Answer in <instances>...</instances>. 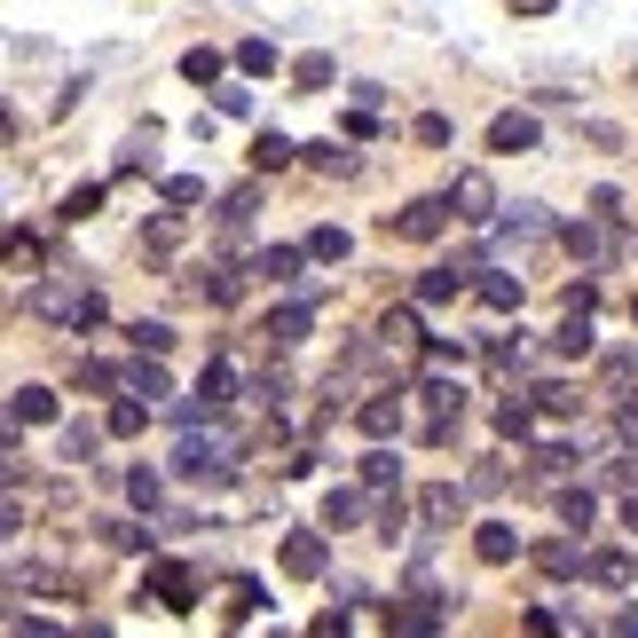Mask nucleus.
Returning a JSON list of instances; mask_svg holds the SVG:
<instances>
[{
    "mask_svg": "<svg viewBox=\"0 0 638 638\" xmlns=\"http://www.w3.org/2000/svg\"><path fill=\"white\" fill-rule=\"evenodd\" d=\"M308 253H316V260H347V229H316Z\"/></svg>",
    "mask_w": 638,
    "mask_h": 638,
    "instance_id": "39",
    "label": "nucleus"
},
{
    "mask_svg": "<svg viewBox=\"0 0 638 638\" xmlns=\"http://www.w3.org/2000/svg\"><path fill=\"white\" fill-rule=\"evenodd\" d=\"M450 213H457V221H489V213H496V189H489V174H457V189H450Z\"/></svg>",
    "mask_w": 638,
    "mask_h": 638,
    "instance_id": "7",
    "label": "nucleus"
},
{
    "mask_svg": "<svg viewBox=\"0 0 638 638\" xmlns=\"http://www.w3.org/2000/svg\"><path fill=\"white\" fill-rule=\"evenodd\" d=\"M394 481V450H371L363 457V489H387Z\"/></svg>",
    "mask_w": 638,
    "mask_h": 638,
    "instance_id": "41",
    "label": "nucleus"
},
{
    "mask_svg": "<svg viewBox=\"0 0 638 638\" xmlns=\"http://www.w3.org/2000/svg\"><path fill=\"white\" fill-rule=\"evenodd\" d=\"M150 584H158V599H165L174 615H182V608H197V576H189V567H158Z\"/></svg>",
    "mask_w": 638,
    "mask_h": 638,
    "instance_id": "14",
    "label": "nucleus"
},
{
    "mask_svg": "<svg viewBox=\"0 0 638 638\" xmlns=\"http://www.w3.org/2000/svg\"><path fill=\"white\" fill-rule=\"evenodd\" d=\"M292 79H299V95L331 87V56H299V63H292Z\"/></svg>",
    "mask_w": 638,
    "mask_h": 638,
    "instance_id": "31",
    "label": "nucleus"
},
{
    "mask_svg": "<svg viewBox=\"0 0 638 638\" xmlns=\"http://www.w3.org/2000/svg\"><path fill=\"white\" fill-rule=\"evenodd\" d=\"M544 206H513V221H505V245H528V237H544Z\"/></svg>",
    "mask_w": 638,
    "mask_h": 638,
    "instance_id": "27",
    "label": "nucleus"
},
{
    "mask_svg": "<svg viewBox=\"0 0 638 638\" xmlns=\"http://www.w3.org/2000/svg\"><path fill=\"white\" fill-rule=\"evenodd\" d=\"M119 394H134V402H165L174 387H165V371H158V363H143V355H134L126 371H119Z\"/></svg>",
    "mask_w": 638,
    "mask_h": 638,
    "instance_id": "9",
    "label": "nucleus"
},
{
    "mask_svg": "<svg viewBox=\"0 0 638 638\" xmlns=\"http://www.w3.org/2000/svg\"><path fill=\"white\" fill-rule=\"evenodd\" d=\"M16 481H24V457H0V496H9Z\"/></svg>",
    "mask_w": 638,
    "mask_h": 638,
    "instance_id": "51",
    "label": "nucleus"
},
{
    "mask_svg": "<svg viewBox=\"0 0 638 638\" xmlns=\"http://www.w3.org/2000/svg\"><path fill=\"white\" fill-rule=\"evenodd\" d=\"M410 134H418V143H426V150H442V143H450V119H442V111H426V119H418Z\"/></svg>",
    "mask_w": 638,
    "mask_h": 638,
    "instance_id": "43",
    "label": "nucleus"
},
{
    "mask_svg": "<svg viewBox=\"0 0 638 638\" xmlns=\"http://www.w3.org/2000/svg\"><path fill=\"white\" fill-rule=\"evenodd\" d=\"M24 528V513H16V496H0V536H16Z\"/></svg>",
    "mask_w": 638,
    "mask_h": 638,
    "instance_id": "52",
    "label": "nucleus"
},
{
    "mask_svg": "<svg viewBox=\"0 0 638 638\" xmlns=\"http://www.w3.org/2000/svg\"><path fill=\"white\" fill-rule=\"evenodd\" d=\"M237 72H253V79L277 72V48H268V40H245V48H237Z\"/></svg>",
    "mask_w": 638,
    "mask_h": 638,
    "instance_id": "36",
    "label": "nucleus"
},
{
    "mask_svg": "<svg viewBox=\"0 0 638 638\" xmlns=\"http://www.w3.org/2000/svg\"><path fill=\"white\" fill-rule=\"evenodd\" d=\"M536 567H544L552 584H567V576H584V544H567V536H560V544H536Z\"/></svg>",
    "mask_w": 638,
    "mask_h": 638,
    "instance_id": "12",
    "label": "nucleus"
},
{
    "mask_svg": "<svg viewBox=\"0 0 638 638\" xmlns=\"http://www.w3.org/2000/svg\"><path fill=\"white\" fill-rule=\"evenodd\" d=\"M308 638H347V615H323V623H316Z\"/></svg>",
    "mask_w": 638,
    "mask_h": 638,
    "instance_id": "53",
    "label": "nucleus"
},
{
    "mask_svg": "<svg viewBox=\"0 0 638 638\" xmlns=\"http://www.w3.org/2000/svg\"><path fill=\"white\" fill-rule=\"evenodd\" d=\"M560 245H567V253H576L584 268H599V260H608V253H615V237H608V229H599V221H567V229H560Z\"/></svg>",
    "mask_w": 638,
    "mask_h": 638,
    "instance_id": "8",
    "label": "nucleus"
},
{
    "mask_svg": "<svg viewBox=\"0 0 638 638\" xmlns=\"http://www.w3.org/2000/svg\"><path fill=\"white\" fill-rule=\"evenodd\" d=\"M457 513H465V489H457V481H433V489H418V520H426L433 536H442Z\"/></svg>",
    "mask_w": 638,
    "mask_h": 638,
    "instance_id": "6",
    "label": "nucleus"
},
{
    "mask_svg": "<svg viewBox=\"0 0 638 638\" xmlns=\"http://www.w3.org/2000/svg\"><path fill=\"white\" fill-rule=\"evenodd\" d=\"M72 379H79L87 394H111V387H119V371H111V363H79V371H72Z\"/></svg>",
    "mask_w": 638,
    "mask_h": 638,
    "instance_id": "40",
    "label": "nucleus"
},
{
    "mask_svg": "<svg viewBox=\"0 0 638 638\" xmlns=\"http://www.w3.org/2000/svg\"><path fill=\"white\" fill-rule=\"evenodd\" d=\"M323 567H331L323 536H316V528H292V536H284V576H323Z\"/></svg>",
    "mask_w": 638,
    "mask_h": 638,
    "instance_id": "5",
    "label": "nucleus"
},
{
    "mask_svg": "<svg viewBox=\"0 0 638 638\" xmlns=\"http://www.w3.org/2000/svg\"><path fill=\"white\" fill-rule=\"evenodd\" d=\"M95 206H103V182H87V189H72V197H63V221H87Z\"/></svg>",
    "mask_w": 638,
    "mask_h": 638,
    "instance_id": "37",
    "label": "nucleus"
},
{
    "mask_svg": "<svg viewBox=\"0 0 638 638\" xmlns=\"http://www.w3.org/2000/svg\"><path fill=\"white\" fill-rule=\"evenodd\" d=\"M95 450H103V426H87V418H79V426H63V457H72V465H87Z\"/></svg>",
    "mask_w": 638,
    "mask_h": 638,
    "instance_id": "25",
    "label": "nucleus"
},
{
    "mask_svg": "<svg viewBox=\"0 0 638 638\" xmlns=\"http://www.w3.org/2000/svg\"><path fill=\"white\" fill-rule=\"evenodd\" d=\"M299 260H308L299 245H268V253L253 260V277H268V284H292V277H299Z\"/></svg>",
    "mask_w": 638,
    "mask_h": 638,
    "instance_id": "15",
    "label": "nucleus"
},
{
    "mask_svg": "<svg viewBox=\"0 0 638 638\" xmlns=\"http://www.w3.org/2000/svg\"><path fill=\"white\" fill-rule=\"evenodd\" d=\"M623 528H638V496H630V505H623Z\"/></svg>",
    "mask_w": 638,
    "mask_h": 638,
    "instance_id": "54",
    "label": "nucleus"
},
{
    "mask_svg": "<svg viewBox=\"0 0 638 638\" xmlns=\"http://www.w3.org/2000/svg\"><path fill=\"white\" fill-rule=\"evenodd\" d=\"M16 638H63V630H56V623H40V615H24V623H16Z\"/></svg>",
    "mask_w": 638,
    "mask_h": 638,
    "instance_id": "50",
    "label": "nucleus"
},
{
    "mask_svg": "<svg viewBox=\"0 0 638 638\" xmlns=\"http://www.w3.org/2000/svg\"><path fill=\"white\" fill-rule=\"evenodd\" d=\"M591 308H599V284H591V277L567 284V316H591Z\"/></svg>",
    "mask_w": 638,
    "mask_h": 638,
    "instance_id": "45",
    "label": "nucleus"
},
{
    "mask_svg": "<svg viewBox=\"0 0 638 638\" xmlns=\"http://www.w3.org/2000/svg\"><path fill=\"white\" fill-rule=\"evenodd\" d=\"M567 465H576V450H567V442H552V450H536V481H560Z\"/></svg>",
    "mask_w": 638,
    "mask_h": 638,
    "instance_id": "34",
    "label": "nucleus"
},
{
    "mask_svg": "<svg viewBox=\"0 0 638 638\" xmlns=\"http://www.w3.org/2000/svg\"><path fill=\"white\" fill-rule=\"evenodd\" d=\"M355 520H363V489H331V496H323V528L340 536V528H355Z\"/></svg>",
    "mask_w": 638,
    "mask_h": 638,
    "instance_id": "18",
    "label": "nucleus"
},
{
    "mask_svg": "<svg viewBox=\"0 0 638 638\" xmlns=\"http://www.w3.org/2000/svg\"><path fill=\"white\" fill-rule=\"evenodd\" d=\"M489 150H496V158L536 150V119H528V111H496V119H489Z\"/></svg>",
    "mask_w": 638,
    "mask_h": 638,
    "instance_id": "4",
    "label": "nucleus"
},
{
    "mask_svg": "<svg viewBox=\"0 0 638 638\" xmlns=\"http://www.w3.org/2000/svg\"><path fill=\"white\" fill-rule=\"evenodd\" d=\"M16 418L24 426H56V394L48 387H16Z\"/></svg>",
    "mask_w": 638,
    "mask_h": 638,
    "instance_id": "22",
    "label": "nucleus"
},
{
    "mask_svg": "<svg viewBox=\"0 0 638 638\" xmlns=\"http://www.w3.org/2000/svg\"><path fill=\"white\" fill-rule=\"evenodd\" d=\"M308 165H323V174H355V158L331 150V143H308Z\"/></svg>",
    "mask_w": 638,
    "mask_h": 638,
    "instance_id": "42",
    "label": "nucleus"
},
{
    "mask_svg": "<svg viewBox=\"0 0 638 638\" xmlns=\"http://www.w3.org/2000/svg\"><path fill=\"white\" fill-rule=\"evenodd\" d=\"M513 9H552V0H513Z\"/></svg>",
    "mask_w": 638,
    "mask_h": 638,
    "instance_id": "56",
    "label": "nucleus"
},
{
    "mask_svg": "<svg viewBox=\"0 0 638 638\" xmlns=\"http://www.w3.org/2000/svg\"><path fill=\"white\" fill-rule=\"evenodd\" d=\"M457 284H465V268H426L418 299H426V308H442V299H457Z\"/></svg>",
    "mask_w": 638,
    "mask_h": 638,
    "instance_id": "20",
    "label": "nucleus"
},
{
    "mask_svg": "<svg viewBox=\"0 0 638 638\" xmlns=\"http://www.w3.org/2000/svg\"><path fill=\"white\" fill-rule=\"evenodd\" d=\"M143 418H150V402H134V394H126L119 410L103 418V433H119V442H134V433H143Z\"/></svg>",
    "mask_w": 638,
    "mask_h": 638,
    "instance_id": "26",
    "label": "nucleus"
},
{
    "mask_svg": "<svg viewBox=\"0 0 638 638\" xmlns=\"http://www.w3.org/2000/svg\"><path fill=\"white\" fill-rule=\"evenodd\" d=\"M150 245L174 253V245H182V213H158V221H150Z\"/></svg>",
    "mask_w": 638,
    "mask_h": 638,
    "instance_id": "44",
    "label": "nucleus"
},
{
    "mask_svg": "<svg viewBox=\"0 0 638 638\" xmlns=\"http://www.w3.org/2000/svg\"><path fill=\"white\" fill-rule=\"evenodd\" d=\"M474 552H481V560H489V567H513V560H520V536H513V528H505V520H489V528H481V536H474Z\"/></svg>",
    "mask_w": 638,
    "mask_h": 638,
    "instance_id": "13",
    "label": "nucleus"
},
{
    "mask_svg": "<svg viewBox=\"0 0 638 638\" xmlns=\"http://www.w3.org/2000/svg\"><path fill=\"white\" fill-rule=\"evenodd\" d=\"M426 363H433V371H442V363H465V340H433Z\"/></svg>",
    "mask_w": 638,
    "mask_h": 638,
    "instance_id": "48",
    "label": "nucleus"
},
{
    "mask_svg": "<svg viewBox=\"0 0 638 638\" xmlns=\"http://www.w3.org/2000/svg\"><path fill=\"white\" fill-rule=\"evenodd\" d=\"M536 410H584V402H576V387H544V394H536Z\"/></svg>",
    "mask_w": 638,
    "mask_h": 638,
    "instance_id": "46",
    "label": "nucleus"
},
{
    "mask_svg": "<svg viewBox=\"0 0 638 638\" xmlns=\"http://www.w3.org/2000/svg\"><path fill=\"white\" fill-rule=\"evenodd\" d=\"M379 340L410 347V340H418V308H387V316H379Z\"/></svg>",
    "mask_w": 638,
    "mask_h": 638,
    "instance_id": "29",
    "label": "nucleus"
},
{
    "mask_svg": "<svg viewBox=\"0 0 638 638\" xmlns=\"http://www.w3.org/2000/svg\"><path fill=\"white\" fill-rule=\"evenodd\" d=\"M284 158H292V143H284V134H277V126H268V134H260V143H253V165H260V174H268V165H284Z\"/></svg>",
    "mask_w": 638,
    "mask_h": 638,
    "instance_id": "35",
    "label": "nucleus"
},
{
    "mask_svg": "<svg viewBox=\"0 0 638 638\" xmlns=\"http://www.w3.org/2000/svg\"><path fill=\"white\" fill-rule=\"evenodd\" d=\"M584 576H591V584H615V591H623V584H630V552H591V560H584Z\"/></svg>",
    "mask_w": 638,
    "mask_h": 638,
    "instance_id": "23",
    "label": "nucleus"
},
{
    "mask_svg": "<svg viewBox=\"0 0 638 638\" xmlns=\"http://www.w3.org/2000/svg\"><path fill=\"white\" fill-rule=\"evenodd\" d=\"M481 308L513 316V308H520V277H496V268H481Z\"/></svg>",
    "mask_w": 638,
    "mask_h": 638,
    "instance_id": "17",
    "label": "nucleus"
},
{
    "mask_svg": "<svg viewBox=\"0 0 638 638\" xmlns=\"http://www.w3.org/2000/svg\"><path fill=\"white\" fill-rule=\"evenodd\" d=\"M615 433H623V442H638V394H630L623 410H615Z\"/></svg>",
    "mask_w": 638,
    "mask_h": 638,
    "instance_id": "49",
    "label": "nucleus"
},
{
    "mask_svg": "<svg viewBox=\"0 0 638 638\" xmlns=\"http://www.w3.org/2000/svg\"><path fill=\"white\" fill-rule=\"evenodd\" d=\"M308 323H316V299H292V308L268 316V340H277V347H299V340H308Z\"/></svg>",
    "mask_w": 638,
    "mask_h": 638,
    "instance_id": "10",
    "label": "nucleus"
},
{
    "mask_svg": "<svg viewBox=\"0 0 638 638\" xmlns=\"http://www.w3.org/2000/svg\"><path fill=\"white\" fill-rule=\"evenodd\" d=\"M174 474L189 489H229V481H237V457H229V442H197V433H189V442L174 450Z\"/></svg>",
    "mask_w": 638,
    "mask_h": 638,
    "instance_id": "1",
    "label": "nucleus"
},
{
    "mask_svg": "<svg viewBox=\"0 0 638 638\" xmlns=\"http://www.w3.org/2000/svg\"><path fill=\"white\" fill-rule=\"evenodd\" d=\"M24 308H32V316H56V323H79L87 284H79V277H48V284H32V292H24Z\"/></svg>",
    "mask_w": 638,
    "mask_h": 638,
    "instance_id": "3",
    "label": "nucleus"
},
{
    "mask_svg": "<svg viewBox=\"0 0 638 638\" xmlns=\"http://www.w3.org/2000/svg\"><path fill=\"white\" fill-rule=\"evenodd\" d=\"M552 347H560V355H584V347H591V316H567V323L552 331Z\"/></svg>",
    "mask_w": 638,
    "mask_h": 638,
    "instance_id": "32",
    "label": "nucleus"
},
{
    "mask_svg": "<svg viewBox=\"0 0 638 638\" xmlns=\"http://www.w3.org/2000/svg\"><path fill=\"white\" fill-rule=\"evenodd\" d=\"M126 340H134V355H143V363H158L165 347H174V331H165V323H126Z\"/></svg>",
    "mask_w": 638,
    "mask_h": 638,
    "instance_id": "24",
    "label": "nucleus"
},
{
    "mask_svg": "<svg viewBox=\"0 0 638 638\" xmlns=\"http://www.w3.org/2000/svg\"><path fill=\"white\" fill-rule=\"evenodd\" d=\"M206 197V174H165V206H197Z\"/></svg>",
    "mask_w": 638,
    "mask_h": 638,
    "instance_id": "33",
    "label": "nucleus"
},
{
    "mask_svg": "<svg viewBox=\"0 0 638 638\" xmlns=\"http://www.w3.org/2000/svg\"><path fill=\"white\" fill-rule=\"evenodd\" d=\"M496 433H528V402H505V410H496Z\"/></svg>",
    "mask_w": 638,
    "mask_h": 638,
    "instance_id": "47",
    "label": "nucleus"
},
{
    "mask_svg": "<svg viewBox=\"0 0 638 638\" xmlns=\"http://www.w3.org/2000/svg\"><path fill=\"white\" fill-rule=\"evenodd\" d=\"M355 426L371 433V442H387V433H402V402H394V394H371V402L355 410Z\"/></svg>",
    "mask_w": 638,
    "mask_h": 638,
    "instance_id": "11",
    "label": "nucleus"
},
{
    "mask_svg": "<svg viewBox=\"0 0 638 638\" xmlns=\"http://www.w3.org/2000/svg\"><path fill=\"white\" fill-rule=\"evenodd\" d=\"M253 206H260V189H229V197H221V221L237 229V221H253Z\"/></svg>",
    "mask_w": 638,
    "mask_h": 638,
    "instance_id": "38",
    "label": "nucleus"
},
{
    "mask_svg": "<svg viewBox=\"0 0 638 638\" xmlns=\"http://www.w3.org/2000/svg\"><path fill=\"white\" fill-rule=\"evenodd\" d=\"M189 292H197V299H213V308H229V299H237L245 284L229 277V268H206V277H189Z\"/></svg>",
    "mask_w": 638,
    "mask_h": 638,
    "instance_id": "21",
    "label": "nucleus"
},
{
    "mask_svg": "<svg viewBox=\"0 0 638 638\" xmlns=\"http://www.w3.org/2000/svg\"><path fill=\"white\" fill-rule=\"evenodd\" d=\"M552 513H560L567 528H576V536H584V528L599 520V496H591V489H560V496H552Z\"/></svg>",
    "mask_w": 638,
    "mask_h": 638,
    "instance_id": "16",
    "label": "nucleus"
},
{
    "mask_svg": "<svg viewBox=\"0 0 638 638\" xmlns=\"http://www.w3.org/2000/svg\"><path fill=\"white\" fill-rule=\"evenodd\" d=\"M442 229H450V197H418V206L387 213V237H402V245H433Z\"/></svg>",
    "mask_w": 638,
    "mask_h": 638,
    "instance_id": "2",
    "label": "nucleus"
},
{
    "mask_svg": "<svg viewBox=\"0 0 638 638\" xmlns=\"http://www.w3.org/2000/svg\"><path fill=\"white\" fill-rule=\"evenodd\" d=\"M182 79L213 87V79H221V48H189V56H182Z\"/></svg>",
    "mask_w": 638,
    "mask_h": 638,
    "instance_id": "28",
    "label": "nucleus"
},
{
    "mask_svg": "<svg viewBox=\"0 0 638 638\" xmlns=\"http://www.w3.org/2000/svg\"><path fill=\"white\" fill-rule=\"evenodd\" d=\"M79 638H111V630H103V623H87V630H79Z\"/></svg>",
    "mask_w": 638,
    "mask_h": 638,
    "instance_id": "55",
    "label": "nucleus"
},
{
    "mask_svg": "<svg viewBox=\"0 0 638 638\" xmlns=\"http://www.w3.org/2000/svg\"><path fill=\"white\" fill-rule=\"evenodd\" d=\"M9 584H24L32 599H63V576H56V567H48V560H24V567H16V576H9Z\"/></svg>",
    "mask_w": 638,
    "mask_h": 638,
    "instance_id": "19",
    "label": "nucleus"
},
{
    "mask_svg": "<svg viewBox=\"0 0 638 638\" xmlns=\"http://www.w3.org/2000/svg\"><path fill=\"white\" fill-rule=\"evenodd\" d=\"M126 496H134V505H143V513H150V505H158V496H165V481L150 474V465H134V474H126Z\"/></svg>",
    "mask_w": 638,
    "mask_h": 638,
    "instance_id": "30",
    "label": "nucleus"
}]
</instances>
